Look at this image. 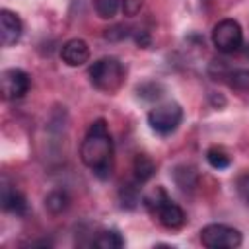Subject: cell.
<instances>
[{
  "label": "cell",
  "instance_id": "9",
  "mask_svg": "<svg viewBox=\"0 0 249 249\" xmlns=\"http://www.w3.org/2000/svg\"><path fill=\"white\" fill-rule=\"evenodd\" d=\"M60 58L68 66H82L89 60V47L82 39H70L60 49Z\"/></svg>",
  "mask_w": 249,
  "mask_h": 249
},
{
  "label": "cell",
  "instance_id": "19",
  "mask_svg": "<svg viewBox=\"0 0 249 249\" xmlns=\"http://www.w3.org/2000/svg\"><path fill=\"white\" fill-rule=\"evenodd\" d=\"M121 8H123L124 16L132 18V16H136V14L140 12V8H142V0H123V2H121Z\"/></svg>",
  "mask_w": 249,
  "mask_h": 249
},
{
  "label": "cell",
  "instance_id": "5",
  "mask_svg": "<svg viewBox=\"0 0 249 249\" xmlns=\"http://www.w3.org/2000/svg\"><path fill=\"white\" fill-rule=\"evenodd\" d=\"M200 241L208 249H233L241 245V231L226 224H208L200 230Z\"/></svg>",
  "mask_w": 249,
  "mask_h": 249
},
{
  "label": "cell",
  "instance_id": "20",
  "mask_svg": "<svg viewBox=\"0 0 249 249\" xmlns=\"http://www.w3.org/2000/svg\"><path fill=\"white\" fill-rule=\"evenodd\" d=\"M126 35H132V31H128V27H124V25H115V27L107 29V33H105L107 39H124Z\"/></svg>",
  "mask_w": 249,
  "mask_h": 249
},
{
  "label": "cell",
  "instance_id": "16",
  "mask_svg": "<svg viewBox=\"0 0 249 249\" xmlns=\"http://www.w3.org/2000/svg\"><path fill=\"white\" fill-rule=\"evenodd\" d=\"M206 160H208V163H210L214 169H226V167H230V163H231L228 152H226L224 148H218V146L208 148Z\"/></svg>",
  "mask_w": 249,
  "mask_h": 249
},
{
  "label": "cell",
  "instance_id": "3",
  "mask_svg": "<svg viewBox=\"0 0 249 249\" xmlns=\"http://www.w3.org/2000/svg\"><path fill=\"white\" fill-rule=\"evenodd\" d=\"M88 76L95 89L103 93H115L124 82V68L115 56H103L89 66Z\"/></svg>",
  "mask_w": 249,
  "mask_h": 249
},
{
  "label": "cell",
  "instance_id": "11",
  "mask_svg": "<svg viewBox=\"0 0 249 249\" xmlns=\"http://www.w3.org/2000/svg\"><path fill=\"white\" fill-rule=\"evenodd\" d=\"M132 169H134V179H136V183H146V181H150V179L154 177V173H156V163H154L146 154H138V156L134 158Z\"/></svg>",
  "mask_w": 249,
  "mask_h": 249
},
{
  "label": "cell",
  "instance_id": "6",
  "mask_svg": "<svg viewBox=\"0 0 249 249\" xmlns=\"http://www.w3.org/2000/svg\"><path fill=\"white\" fill-rule=\"evenodd\" d=\"M212 43L224 54H231V53L239 51V47L243 45L241 25L235 19H230V18L220 19L212 29Z\"/></svg>",
  "mask_w": 249,
  "mask_h": 249
},
{
  "label": "cell",
  "instance_id": "10",
  "mask_svg": "<svg viewBox=\"0 0 249 249\" xmlns=\"http://www.w3.org/2000/svg\"><path fill=\"white\" fill-rule=\"evenodd\" d=\"M2 208L10 214L16 216H23L27 212V200L25 196L12 185H8L6 181L2 183Z\"/></svg>",
  "mask_w": 249,
  "mask_h": 249
},
{
  "label": "cell",
  "instance_id": "21",
  "mask_svg": "<svg viewBox=\"0 0 249 249\" xmlns=\"http://www.w3.org/2000/svg\"><path fill=\"white\" fill-rule=\"evenodd\" d=\"M237 187H239V193H241V196H243V198L249 202V175H243V177L239 179Z\"/></svg>",
  "mask_w": 249,
  "mask_h": 249
},
{
  "label": "cell",
  "instance_id": "1",
  "mask_svg": "<svg viewBox=\"0 0 249 249\" xmlns=\"http://www.w3.org/2000/svg\"><path fill=\"white\" fill-rule=\"evenodd\" d=\"M80 158L95 177L107 179L111 175L115 148H113V138L109 134L107 123L103 119H97L89 124L80 146Z\"/></svg>",
  "mask_w": 249,
  "mask_h": 249
},
{
  "label": "cell",
  "instance_id": "18",
  "mask_svg": "<svg viewBox=\"0 0 249 249\" xmlns=\"http://www.w3.org/2000/svg\"><path fill=\"white\" fill-rule=\"evenodd\" d=\"M136 91H138V95H140L142 99H146V101H154V99H160V97L163 95V88H161V84H158V82H146V84L138 86Z\"/></svg>",
  "mask_w": 249,
  "mask_h": 249
},
{
  "label": "cell",
  "instance_id": "17",
  "mask_svg": "<svg viewBox=\"0 0 249 249\" xmlns=\"http://www.w3.org/2000/svg\"><path fill=\"white\" fill-rule=\"evenodd\" d=\"M119 6H121V0H93L95 14H97L101 19H111V18H115V14L119 12Z\"/></svg>",
  "mask_w": 249,
  "mask_h": 249
},
{
  "label": "cell",
  "instance_id": "13",
  "mask_svg": "<svg viewBox=\"0 0 249 249\" xmlns=\"http://www.w3.org/2000/svg\"><path fill=\"white\" fill-rule=\"evenodd\" d=\"M173 179H175L177 187L183 189V191H193V189L196 187V183H198L196 171H195L193 167H187V165L177 167L175 173H173Z\"/></svg>",
  "mask_w": 249,
  "mask_h": 249
},
{
  "label": "cell",
  "instance_id": "4",
  "mask_svg": "<svg viewBox=\"0 0 249 249\" xmlns=\"http://www.w3.org/2000/svg\"><path fill=\"white\" fill-rule=\"evenodd\" d=\"M183 121V109L179 103L175 101H167V103H160L156 105L150 113H148V124L154 132L167 136L171 132H175L179 128Z\"/></svg>",
  "mask_w": 249,
  "mask_h": 249
},
{
  "label": "cell",
  "instance_id": "15",
  "mask_svg": "<svg viewBox=\"0 0 249 249\" xmlns=\"http://www.w3.org/2000/svg\"><path fill=\"white\" fill-rule=\"evenodd\" d=\"M119 200H121V206L123 208H134L140 202V191H138V187L132 185V183L123 185L121 191H119Z\"/></svg>",
  "mask_w": 249,
  "mask_h": 249
},
{
  "label": "cell",
  "instance_id": "14",
  "mask_svg": "<svg viewBox=\"0 0 249 249\" xmlns=\"http://www.w3.org/2000/svg\"><path fill=\"white\" fill-rule=\"evenodd\" d=\"M68 202H70L68 195H66L64 191H60V189L51 191V193L47 195V198H45V206H47V210H49L51 214H60V212H64V210L68 208Z\"/></svg>",
  "mask_w": 249,
  "mask_h": 249
},
{
  "label": "cell",
  "instance_id": "7",
  "mask_svg": "<svg viewBox=\"0 0 249 249\" xmlns=\"http://www.w3.org/2000/svg\"><path fill=\"white\" fill-rule=\"evenodd\" d=\"M0 84H2V95H4V99L16 101V99H21L29 91L31 78L21 68H8V70L2 72Z\"/></svg>",
  "mask_w": 249,
  "mask_h": 249
},
{
  "label": "cell",
  "instance_id": "12",
  "mask_svg": "<svg viewBox=\"0 0 249 249\" xmlns=\"http://www.w3.org/2000/svg\"><path fill=\"white\" fill-rule=\"evenodd\" d=\"M93 245L99 249H121L124 247V237L117 230H103L93 239Z\"/></svg>",
  "mask_w": 249,
  "mask_h": 249
},
{
  "label": "cell",
  "instance_id": "8",
  "mask_svg": "<svg viewBox=\"0 0 249 249\" xmlns=\"http://www.w3.org/2000/svg\"><path fill=\"white\" fill-rule=\"evenodd\" d=\"M23 33V23L19 19L18 14L10 12V10H2L0 12V39L4 47H12L21 39Z\"/></svg>",
  "mask_w": 249,
  "mask_h": 249
},
{
  "label": "cell",
  "instance_id": "2",
  "mask_svg": "<svg viewBox=\"0 0 249 249\" xmlns=\"http://www.w3.org/2000/svg\"><path fill=\"white\" fill-rule=\"evenodd\" d=\"M144 204L146 208L152 212V216L167 230H179L185 222H187V216H185V210L175 204L167 193L161 189V187H156L152 189L146 196H144Z\"/></svg>",
  "mask_w": 249,
  "mask_h": 249
}]
</instances>
